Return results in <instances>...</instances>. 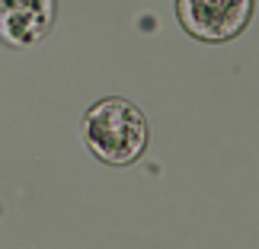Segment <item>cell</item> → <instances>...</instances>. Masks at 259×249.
<instances>
[{"instance_id":"cell-1","label":"cell","mask_w":259,"mask_h":249,"mask_svg":"<svg viewBox=\"0 0 259 249\" xmlns=\"http://www.w3.org/2000/svg\"><path fill=\"white\" fill-rule=\"evenodd\" d=\"M151 141L144 112L128 99H99L83 115V144L87 151L109 166H132L141 160Z\"/></svg>"},{"instance_id":"cell-2","label":"cell","mask_w":259,"mask_h":249,"mask_svg":"<svg viewBox=\"0 0 259 249\" xmlns=\"http://www.w3.org/2000/svg\"><path fill=\"white\" fill-rule=\"evenodd\" d=\"M256 0H176V16L192 38L227 42L250 26Z\"/></svg>"},{"instance_id":"cell-3","label":"cell","mask_w":259,"mask_h":249,"mask_svg":"<svg viewBox=\"0 0 259 249\" xmlns=\"http://www.w3.org/2000/svg\"><path fill=\"white\" fill-rule=\"evenodd\" d=\"M58 0H0V38L13 48H29L52 32Z\"/></svg>"}]
</instances>
